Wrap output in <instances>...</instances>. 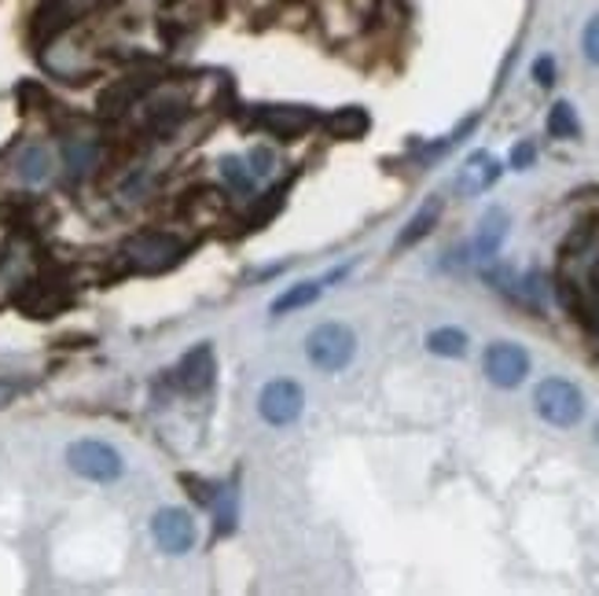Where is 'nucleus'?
Listing matches in <instances>:
<instances>
[{
    "mask_svg": "<svg viewBox=\"0 0 599 596\" xmlns=\"http://www.w3.org/2000/svg\"><path fill=\"white\" fill-rule=\"evenodd\" d=\"M534 82L540 89H551L556 85V60L551 55H537V63H534Z\"/></svg>",
    "mask_w": 599,
    "mask_h": 596,
    "instance_id": "nucleus-23",
    "label": "nucleus"
},
{
    "mask_svg": "<svg viewBox=\"0 0 599 596\" xmlns=\"http://www.w3.org/2000/svg\"><path fill=\"white\" fill-rule=\"evenodd\" d=\"M427 350L437 353V358H464L467 336L459 328H434L427 336Z\"/></svg>",
    "mask_w": 599,
    "mask_h": 596,
    "instance_id": "nucleus-17",
    "label": "nucleus"
},
{
    "mask_svg": "<svg viewBox=\"0 0 599 596\" xmlns=\"http://www.w3.org/2000/svg\"><path fill=\"white\" fill-rule=\"evenodd\" d=\"M302 409H306V391L295 380L265 383V391L258 398V412L272 423V428H287V423H295L298 417H302Z\"/></svg>",
    "mask_w": 599,
    "mask_h": 596,
    "instance_id": "nucleus-5",
    "label": "nucleus"
},
{
    "mask_svg": "<svg viewBox=\"0 0 599 596\" xmlns=\"http://www.w3.org/2000/svg\"><path fill=\"white\" fill-rule=\"evenodd\" d=\"M92 163H96V144H89V141H71V144H66V166H71L74 177L89 174Z\"/></svg>",
    "mask_w": 599,
    "mask_h": 596,
    "instance_id": "nucleus-20",
    "label": "nucleus"
},
{
    "mask_svg": "<svg viewBox=\"0 0 599 596\" xmlns=\"http://www.w3.org/2000/svg\"><path fill=\"white\" fill-rule=\"evenodd\" d=\"M317 298H320V284H313V280L291 284V288H287V291L272 302V314H276V317L295 314V309H302V306H313Z\"/></svg>",
    "mask_w": 599,
    "mask_h": 596,
    "instance_id": "nucleus-16",
    "label": "nucleus"
},
{
    "mask_svg": "<svg viewBox=\"0 0 599 596\" xmlns=\"http://www.w3.org/2000/svg\"><path fill=\"white\" fill-rule=\"evenodd\" d=\"M548 133L556 136V141H578V136H581L578 111H574L570 100L551 103V111H548Z\"/></svg>",
    "mask_w": 599,
    "mask_h": 596,
    "instance_id": "nucleus-15",
    "label": "nucleus"
},
{
    "mask_svg": "<svg viewBox=\"0 0 599 596\" xmlns=\"http://www.w3.org/2000/svg\"><path fill=\"white\" fill-rule=\"evenodd\" d=\"M357 353V336L353 328L339 325V320H328V325H320L309 331L306 339V358L317 364L320 372H339L345 364L353 361Z\"/></svg>",
    "mask_w": 599,
    "mask_h": 596,
    "instance_id": "nucleus-2",
    "label": "nucleus"
},
{
    "mask_svg": "<svg viewBox=\"0 0 599 596\" xmlns=\"http://www.w3.org/2000/svg\"><path fill=\"white\" fill-rule=\"evenodd\" d=\"M324 125L331 136H339V141H364L368 130H372V114L353 103V107H339L335 114H328Z\"/></svg>",
    "mask_w": 599,
    "mask_h": 596,
    "instance_id": "nucleus-14",
    "label": "nucleus"
},
{
    "mask_svg": "<svg viewBox=\"0 0 599 596\" xmlns=\"http://www.w3.org/2000/svg\"><path fill=\"white\" fill-rule=\"evenodd\" d=\"M166 4H169V0H166Z\"/></svg>",
    "mask_w": 599,
    "mask_h": 596,
    "instance_id": "nucleus-27",
    "label": "nucleus"
},
{
    "mask_svg": "<svg viewBox=\"0 0 599 596\" xmlns=\"http://www.w3.org/2000/svg\"><path fill=\"white\" fill-rule=\"evenodd\" d=\"M214 372H217V364H214V347H210V342H199V347L184 353L180 364H177V380H180V387L188 394L210 391V387H214Z\"/></svg>",
    "mask_w": 599,
    "mask_h": 596,
    "instance_id": "nucleus-9",
    "label": "nucleus"
},
{
    "mask_svg": "<svg viewBox=\"0 0 599 596\" xmlns=\"http://www.w3.org/2000/svg\"><path fill=\"white\" fill-rule=\"evenodd\" d=\"M49 169H52V155L44 152V147H27V152L19 155V177L30 181V185L49 177Z\"/></svg>",
    "mask_w": 599,
    "mask_h": 596,
    "instance_id": "nucleus-18",
    "label": "nucleus"
},
{
    "mask_svg": "<svg viewBox=\"0 0 599 596\" xmlns=\"http://www.w3.org/2000/svg\"><path fill=\"white\" fill-rule=\"evenodd\" d=\"M22 394V383H16V380H4V376H0V409L4 405H11V401H16Z\"/></svg>",
    "mask_w": 599,
    "mask_h": 596,
    "instance_id": "nucleus-26",
    "label": "nucleus"
},
{
    "mask_svg": "<svg viewBox=\"0 0 599 596\" xmlns=\"http://www.w3.org/2000/svg\"><path fill=\"white\" fill-rule=\"evenodd\" d=\"M534 158H537V147L529 141H518L512 147V169H529V166H534Z\"/></svg>",
    "mask_w": 599,
    "mask_h": 596,
    "instance_id": "nucleus-24",
    "label": "nucleus"
},
{
    "mask_svg": "<svg viewBox=\"0 0 599 596\" xmlns=\"http://www.w3.org/2000/svg\"><path fill=\"white\" fill-rule=\"evenodd\" d=\"M152 534L163 553L184 556L195 545V523L184 508H158L152 520Z\"/></svg>",
    "mask_w": 599,
    "mask_h": 596,
    "instance_id": "nucleus-7",
    "label": "nucleus"
},
{
    "mask_svg": "<svg viewBox=\"0 0 599 596\" xmlns=\"http://www.w3.org/2000/svg\"><path fill=\"white\" fill-rule=\"evenodd\" d=\"M66 464H71V472L89 479V483H114V479H122V472H125L122 453L114 450V445L96 442V439L74 442L71 450H66Z\"/></svg>",
    "mask_w": 599,
    "mask_h": 596,
    "instance_id": "nucleus-3",
    "label": "nucleus"
},
{
    "mask_svg": "<svg viewBox=\"0 0 599 596\" xmlns=\"http://www.w3.org/2000/svg\"><path fill=\"white\" fill-rule=\"evenodd\" d=\"M482 369H486V380L500 391H515L518 383L529 376V353L518 347V342H489L486 358H482Z\"/></svg>",
    "mask_w": 599,
    "mask_h": 596,
    "instance_id": "nucleus-4",
    "label": "nucleus"
},
{
    "mask_svg": "<svg viewBox=\"0 0 599 596\" xmlns=\"http://www.w3.org/2000/svg\"><path fill=\"white\" fill-rule=\"evenodd\" d=\"M250 169H255V177H269L272 174V152L255 147V152H250Z\"/></svg>",
    "mask_w": 599,
    "mask_h": 596,
    "instance_id": "nucleus-25",
    "label": "nucleus"
},
{
    "mask_svg": "<svg viewBox=\"0 0 599 596\" xmlns=\"http://www.w3.org/2000/svg\"><path fill=\"white\" fill-rule=\"evenodd\" d=\"M317 114L309 107H295V103H287V107H280V103H265V107L255 111V125H261V130H269L276 136H287V141H295V136H302L306 130H313Z\"/></svg>",
    "mask_w": 599,
    "mask_h": 596,
    "instance_id": "nucleus-8",
    "label": "nucleus"
},
{
    "mask_svg": "<svg viewBox=\"0 0 599 596\" xmlns=\"http://www.w3.org/2000/svg\"><path fill=\"white\" fill-rule=\"evenodd\" d=\"M236 515H239L236 490L228 486V490H221V504H217V534H233V526H236Z\"/></svg>",
    "mask_w": 599,
    "mask_h": 596,
    "instance_id": "nucleus-21",
    "label": "nucleus"
},
{
    "mask_svg": "<svg viewBox=\"0 0 599 596\" xmlns=\"http://www.w3.org/2000/svg\"><path fill=\"white\" fill-rule=\"evenodd\" d=\"M221 177H225L228 188L255 192V169H250L239 155H225V158H221Z\"/></svg>",
    "mask_w": 599,
    "mask_h": 596,
    "instance_id": "nucleus-19",
    "label": "nucleus"
},
{
    "mask_svg": "<svg viewBox=\"0 0 599 596\" xmlns=\"http://www.w3.org/2000/svg\"><path fill=\"white\" fill-rule=\"evenodd\" d=\"M85 8H89V0H44L38 19H33V33H38L41 41H49L60 30L71 27Z\"/></svg>",
    "mask_w": 599,
    "mask_h": 596,
    "instance_id": "nucleus-11",
    "label": "nucleus"
},
{
    "mask_svg": "<svg viewBox=\"0 0 599 596\" xmlns=\"http://www.w3.org/2000/svg\"><path fill=\"white\" fill-rule=\"evenodd\" d=\"M534 409H537L540 420L551 423V428H578L581 417H585V394L570 380L548 376V380L537 383Z\"/></svg>",
    "mask_w": 599,
    "mask_h": 596,
    "instance_id": "nucleus-1",
    "label": "nucleus"
},
{
    "mask_svg": "<svg viewBox=\"0 0 599 596\" xmlns=\"http://www.w3.org/2000/svg\"><path fill=\"white\" fill-rule=\"evenodd\" d=\"M125 258H130L136 269L158 273L180 258V244L166 233H147V236H136L125 244Z\"/></svg>",
    "mask_w": 599,
    "mask_h": 596,
    "instance_id": "nucleus-6",
    "label": "nucleus"
},
{
    "mask_svg": "<svg viewBox=\"0 0 599 596\" xmlns=\"http://www.w3.org/2000/svg\"><path fill=\"white\" fill-rule=\"evenodd\" d=\"M442 222V199L437 196H431L427 203L420 206L416 214H412V222L401 228V236H397V250H409V247H416L420 239H427L431 233H434V225Z\"/></svg>",
    "mask_w": 599,
    "mask_h": 596,
    "instance_id": "nucleus-13",
    "label": "nucleus"
},
{
    "mask_svg": "<svg viewBox=\"0 0 599 596\" xmlns=\"http://www.w3.org/2000/svg\"><path fill=\"white\" fill-rule=\"evenodd\" d=\"M500 174H504V166L497 163V158H493L489 152H475L464 166H459L456 192L459 196H482V192H489L493 185H497Z\"/></svg>",
    "mask_w": 599,
    "mask_h": 596,
    "instance_id": "nucleus-10",
    "label": "nucleus"
},
{
    "mask_svg": "<svg viewBox=\"0 0 599 596\" xmlns=\"http://www.w3.org/2000/svg\"><path fill=\"white\" fill-rule=\"evenodd\" d=\"M581 52L592 66H599V16H592L581 30Z\"/></svg>",
    "mask_w": 599,
    "mask_h": 596,
    "instance_id": "nucleus-22",
    "label": "nucleus"
},
{
    "mask_svg": "<svg viewBox=\"0 0 599 596\" xmlns=\"http://www.w3.org/2000/svg\"><path fill=\"white\" fill-rule=\"evenodd\" d=\"M508 225H512L508 210H500V206H489V210L482 214L478 233H475V255L478 258H497L500 247H504V239H508Z\"/></svg>",
    "mask_w": 599,
    "mask_h": 596,
    "instance_id": "nucleus-12",
    "label": "nucleus"
}]
</instances>
